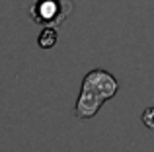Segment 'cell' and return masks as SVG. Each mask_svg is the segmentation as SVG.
Wrapping results in <instances>:
<instances>
[{
  "mask_svg": "<svg viewBox=\"0 0 154 152\" xmlns=\"http://www.w3.org/2000/svg\"><path fill=\"white\" fill-rule=\"evenodd\" d=\"M119 90V82L113 78L107 70L94 68L82 80L80 96L76 99L74 115L78 119H90L102 109L107 99H111Z\"/></svg>",
  "mask_w": 154,
  "mask_h": 152,
  "instance_id": "cell-1",
  "label": "cell"
},
{
  "mask_svg": "<svg viewBox=\"0 0 154 152\" xmlns=\"http://www.w3.org/2000/svg\"><path fill=\"white\" fill-rule=\"evenodd\" d=\"M31 18L41 26H59L66 14L63 10V4L59 0H39L33 8H31Z\"/></svg>",
  "mask_w": 154,
  "mask_h": 152,
  "instance_id": "cell-2",
  "label": "cell"
},
{
  "mask_svg": "<svg viewBox=\"0 0 154 152\" xmlns=\"http://www.w3.org/2000/svg\"><path fill=\"white\" fill-rule=\"evenodd\" d=\"M37 43H39L41 49H51V47H55V43H57V31H55V27L45 26V29L39 33Z\"/></svg>",
  "mask_w": 154,
  "mask_h": 152,
  "instance_id": "cell-3",
  "label": "cell"
},
{
  "mask_svg": "<svg viewBox=\"0 0 154 152\" xmlns=\"http://www.w3.org/2000/svg\"><path fill=\"white\" fill-rule=\"evenodd\" d=\"M143 123L148 129H154V107H148L143 111Z\"/></svg>",
  "mask_w": 154,
  "mask_h": 152,
  "instance_id": "cell-4",
  "label": "cell"
}]
</instances>
